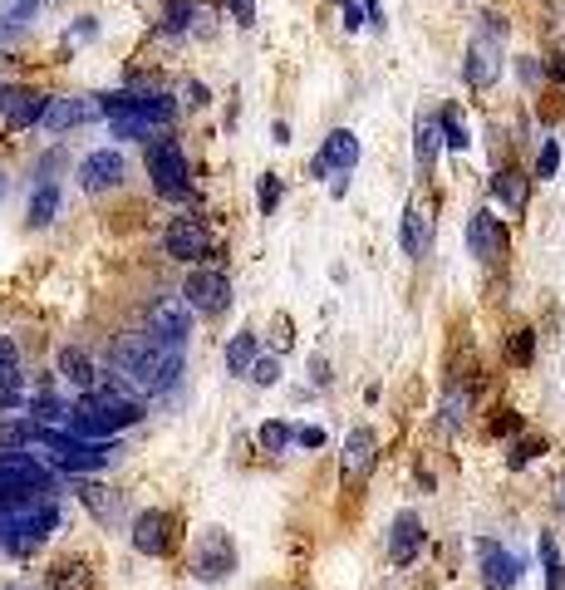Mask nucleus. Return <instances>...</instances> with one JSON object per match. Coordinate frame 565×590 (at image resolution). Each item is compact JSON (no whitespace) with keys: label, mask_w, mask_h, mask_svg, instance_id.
Masks as SVG:
<instances>
[{"label":"nucleus","mask_w":565,"mask_h":590,"mask_svg":"<svg viewBox=\"0 0 565 590\" xmlns=\"http://www.w3.org/2000/svg\"><path fill=\"white\" fill-rule=\"evenodd\" d=\"M182 364H187L182 345H168V340H158V335H128V340H118V350H113V369H118L138 394H168L172 384L182 379Z\"/></svg>","instance_id":"f257e3e1"},{"label":"nucleus","mask_w":565,"mask_h":590,"mask_svg":"<svg viewBox=\"0 0 565 590\" xmlns=\"http://www.w3.org/2000/svg\"><path fill=\"white\" fill-rule=\"evenodd\" d=\"M138 418H143V404H138L133 394H113L109 384H99L94 394H84V399L69 409L64 428L79 433V438H109V433L138 423Z\"/></svg>","instance_id":"f03ea898"},{"label":"nucleus","mask_w":565,"mask_h":590,"mask_svg":"<svg viewBox=\"0 0 565 590\" xmlns=\"http://www.w3.org/2000/svg\"><path fill=\"white\" fill-rule=\"evenodd\" d=\"M35 448H40V458H45L50 468H64V472H99L123 453L118 443H104V438H79V433H69V428H45Z\"/></svg>","instance_id":"7ed1b4c3"},{"label":"nucleus","mask_w":565,"mask_h":590,"mask_svg":"<svg viewBox=\"0 0 565 590\" xmlns=\"http://www.w3.org/2000/svg\"><path fill=\"white\" fill-rule=\"evenodd\" d=\"M487 25L467 40V59H462V74L472 89H492L502 79V40H507V20L502 15H482Z\"/></svg>","instance_id":"20e7f679"},{"label":"nucleus","mask_w":565,"mask_h":590,"mask_svg":"<svg viewBox=\"0 0 565 590\" xmlns=\"http://www.w3.org/2000/svg\"><path fill=\"white\" fill-rule=\"evenodd\" d=\"M148 177H153V187H158V197H187V187H192V173H187V153H182V143L168 138V133H158V138H148Z\"/></svg>","instance_id":"39448f33"},{"label":"nucleus","mask_w":565,"mask_h":590,"mask_svg":"<svg viewBox=\"0 0 565 590\" xmlns=\"http://www.w3.org/2000/svg\"><path fill=\"white\" fill-rule=\"evenodd\" d=\"M192 305H187V295H158L153 305H148V335H158V340H168V345H187V335H192Z\"/></svg>","instance_id":"423d86ee"},{"label":"nucleus","mask_w":565,"mask_h":590,"mask_svg":"<svg viewBox=\"0 0 565 590\" xmlns=\"http://www.w3.org/2000/svg\"><path fill=\"white\" fill-rule=\"evenodd\" d=\"M231 566H236V546H231V536L226 531H202L197 536V551H192V571H197V581H222L231 576Z\"/></svg>","instance_id":"0eeeda50"},{"label":"nucleus","mask_w":565,"mask_h":590,"mask_svg":"<svg viewBox=\"0 0 565 590\" xmlns=\"http://www.w3.org/2000/svg\"><path fill=\"white\" fill-rule=\"evenodd\" d=\"M99 118H104V99L99 94H64V99H50L45 128L50 133H69V128H84V123H99Z\"/></svg>","instance_id":"6e6552de"},{"label":"nucleus","mask_w":565,"mask_h":590,"mask_svg":"<svg viewBox=\"0 0 565 590\" xmlns=\"http://www.w3.org/2000/svg\"><path fill=\"white\" fill-rule=\"evenodd\" d=\"M163 246H168L172 261H182V266L192 261V266H197V261L212 256V232H207L197 217H177L168 232H163Z\"/></svg>","instance_id":"1a4fd4ad"},{"label":"nucleus","mask_w":565,"mask_h":590,"mask_svg":"<svg viewBox=\"0 0 565 590\" xmlns=\"http://www.w3.org/2000/svg\"><path fill=\"white\" fill-rule=\"evenodd\" d=\"M182 295H187V305L197 315H222L231 305V281H226V271H192Z\"/></svg>","instance_id":"9d476101"},{"label":"nucleus","mask_w":565,"mask_h":590,"mask_svg":"<svg viewBox=\"0 0 565 590\" xmlns=\"http://www.w3.org/2000/svg\"><path fill=\"white\" fill-rule=\"evenodd\" d=\"M467 246H472L477 261H497V256H507V227H502V217H492L487 207L472 212V217H467Z\"/></svg>","instance_id":"9b49d317"},{"label":"nucleus","mask_w":565,"mask_h":590,"mask_svg":"<svg viewBox=\"0 0 565 590\" xmlns=\"http://www.w3.org/2000/svg\"><path fill=\"white\" fill-rule=\"evenodd\" d=\"M374 463H379V438H374V428H349L344 453H339V472L354 477V482H364V477L374 472Z\"/></svg>","instance_id":"f8f14e48"},{"label":"nucleus","mask_w":565,"mask_h":590,"mask_svg":"<svg viewBox=\"0 0 565 590\" xmlns=\"http://www.w3.org/2000/svg\"><path fill=\"white\" fill-rule=\"evenodd\" d=\"M477 561H482V586L487 590H511L521 581V561L502 551L497 541H477Z\"/></svg>","instance_id":"ddd939ff"},{"label":"nucleus","mask_w":565,"mask_h":590,"mask_svg":"<svg viewBox=\"0 0 565 590\" xmlns=\"http://www.w3.org/2000/svg\"><path fill=\"white\" fill-rule=\"evenodd\" d=\"M118 182H123V153H113V148H99L79 163V187L84 192H113Z\"/></svg>","instance_id":"4468645a"},{"label":"nucleus","mask_w":565,"mask_h":590,"mask_svg":"<svg viewBox=\"0 0 565 590\" xmlns=\"http://www.w3.org/2000/svg\"><path fill=\"white\" fill-rule=\"evenodd\" d=\"M133 551H143V556H168L172 551L168 512H138V517H133Z\"/></svg>","instance_id":"2eb2a0df"},{"label":"nucleus","mask_w":565,"mask_h":590,"mask_svg":"<svg viewBox=\"0 0 565 590\" xmlns=\"http://www.w3.org/2000/svg\"><path fill=\"white\" fill-rule=\"evenodd\" d=\"M418 551H423V522H418V512H398L394 527H389V561L394 566H413Z\"/></svg>","instance_id":"dca6fc26"},{"label":"nucleus","mask_w":565,"mask_h":590,"mask_svg":"<svg viewBox=\"0 0 565 590\" xmlns=\"http://www.w3.org/2000/svg\"><path fill=\"white\" fill-rule=\"evenodd\" d=\"M45 109H50L45 94H35V89H5V128L10 133H20L30 123H45Z\"/></svg>","instance_id":"f3484780"},{"label":"nucleus","mask_w":565,"mask_h":590,"mask_svg":"<svg viewBox=\"0 0 565 590\" xmlns=\"http://www.w3.org/2000/svg\"><path fill=\"white\" fill-rule=\"evenodd\" d=\"M320 163H325L335 177H349L354 173V163H359V138H354L349 128H335V133L325 138V148H320Z\"/></svg>","instance_id":"a211bd4d"},{"label":"nucleus","mask_w":565,"mask_h":590,"mask_svg":"<svg viewBox=\"0 0 565 590\" xmlns=\"http://www.w3.org/2000/svg\"><path fill=\"white\" fill-rule=\"evenodd\" d=\"M438 148H443V123L433 114H418V123H413V158H418V173H433Z\"/></svg>","instance_id":"6ab92c4d"},{"label":"nucleus","mask_w":565,"mask_h":590,"mask_svg":"<svg viewBox=\"0 0 565 590\" xmlns=\"http://www.w3.org/2000/svg\"><path fill=\"white\" fill-rule=\"evenodd\" d=\"M59 374H64L74 389H84V394H94V389H99V369H94V359H89L84 350H74V345H69V350H59Z\"/></svg>","instance_id":"aec40b11"},{"label":"nucleus","mask_w":565,"mask_h":590,"mask_svg":"<svg viewBox=\"0 0 565 590\" xmlns=\"http://www.w3.org/2000/svg\"><path fill=\"white\" fill-rule=\"evenodd\" d=\"M492 192H497V202L507 207L511 217H521V212H526V192H531V182L516 173V168H502V173L492 177Z\"/></svg>","instance_id":"412c9836"},{"label":"nucleus","mask_w":565,"mask_h":590,"mask_svg":"<svg viewBox=\"0 0 565 590\" xmlns=\"http://www.w3.org/2000/svg\"><path fill=\"white\" fill-rule=\"evenodd\" d=\"M261 359V345H256V330H241L231 335L226 345V374H251V364Z\"/></svg>","instance_id":"4be33fe9"},{"label":"nucleus","mask_w":565,"mask_h":590,"mask_svg":"<svg viewBox=\"0 0 565 590\" xmlns=\"http://www.w3.org/2000/svg\"><path fill=\"white\" fill-rule=\"evenodd\" d=\"M403 251L413 261H423V251H428V217H423V207H408L403 212Z\"/></svg>","instance_id":"5701e85b"},{"label":"nucleus","mask_w":565,"mask_h":590,"mask_svg":"<svg viewBox=\"0 0 565 590\" xmlns=\"http://www.w3.org/2000/svg\"><path fill=\"white\" fill-rule=\"evenodd\" d=\"M79 502L94 512V522H99V527H113V522H118V497H109L104 487L84 482V487H79Z\"/></svg>","instance_id":"b1692460"},{"label":"nucleus","mask_w":565,"mask_h":590,"mask_svg":"<svg viewBox=\"0 0 565 590\" xmlns=\"http://www.w3.org/2000/svg\"><path fill=\"white\" fill-rule=\"evenodd\" d=\"M541 576H546V590H565V561L551 531H541Z\"/></svg>","instance_id":"393cba45"},{"label":"nucleus","mask_w":565,"mask_h":590,"mask_svg":"<svg viewBox=\"0 0 565 590\" xmlns=\"http://www.w3.org/2000/svg\"><path fill=\"white\" fill-rule=\"evenodd\" d=\"M59 217V187L55 182H40L35 197H30V227H50Z\"/></svg>","instance_id":"a878e982"},{"label":"nucleus","mask_w":565,"mask_h":590,"mask_svg":"<svg viewBox=\"0 0 565 590\" xmlns=\"http://www.w3.org/2000/svg\"><path fill=\"white\" fill-rule=\"evenodd\" d=\"M50 590H94V576L84 561H59L50 571Z\"/></svg>","instance_id":"bb28decb"},{"label":"nucleus","mask_w":565,"mask_h":590,"mask_svg":"<svg viewBox=\"0 0 565 590\" xmlns=\"http://www.w3.org/2000/svg\"><path fill=\"white\" fill-rule=\"evenodd\" d=\"M438 123H443V143H448L452 153H467V148H472V133H467V123L457 114V104H448V109L438 114Z\"/></svg>","instance_id":"cd10ccee"},{"label":"nucleus","mask_w":565,"mask_h":590,"mask_svg":"<svg viewBox=\"0 0 565 590\" xmlns=\"http://www.w3.org/2000/svg\"><path fill=\"white\" fill-rule=\"evenodd\" d=\"M109 133H113V138H133V143H148V138H158L163 128H153L148 118H138V114H123V118H109Z\"/></svg>","instance_id":"c85d7f7f"},{"label":"nucleus","mask_w":565,"mask_h":590,"mask_svg":"<svg viewBox=\"0 0 565 590\" xmlns=\"http://www.w3.org/2000/svg\"><path fill=\"white\" fill-rule=\"evenodd\" d=\"M467 413H472V389H448V399H443V428H462Z\"/></svg>","instance_id":"c756f323"},{"label":"nucleus","mask_w":565,"mask_h":590,"mask_svg":"<svg viewBox=\"0 0 565 590\" xmlns=\"http://www.w3.org/2000/svg\"><path fill=\"white\" fill-rule=\"evenodd\" d=\"M256 443H261L266 453H285V448L295 443V433H290L285 423H276V418H271V423H261V428H256Z\"/></svg>","instance_id":"7c9ffc66"},{"label":"nucleus","mask_w":565,"mask_h":590,"mask_svg":"<svg viewBox=\"0 0 565 590\" xmlns=\"http://www.w3.org/2000/svg\"><path fill=\"white\" fill-rule=\"evenodd\" d=\"M192 20H197L192 0H168V15H163V30H168V35H187Z\"/></svg>","instance_id":"2f4dec72"},{"label":"nucleus","mask_w":565,"mask_h":590,"mask_svg":"<svg viewBox=\"0 0 565 590\" xmlns=\"http://www.w3.org/2000/svg\"><path fill=\"white\" fill-rule=\"evenodd\" d=\"M531 354H536V335H531V330H516V335L507 340V359L526 369V364H531Z\"/></svg>","instance_id":"473e14b6"},{"label":"nucleus","mask_w":565,"mask_h":590,"mask_svg":"<svg viewBox=\"0 0 565 590\" xmlns=\"http://www.w3.org/2000/svg\"><path fill=\"white\" fill-rule=\"evenodd\" d=\"M246 379H256L261 389H271V384H281V359H276V354H261V359L251 364V374H246Z\"/></svg>","instance_id":"72a5a7b5"},{"label":"nucleus","mask_w":565,"mask_h":590,"mask_svg":"<svg viewBox=\"0 0 565 590\" xmlns=\"http://www.w3.org/2000/svg\"><path fill=\"white\" fill-rule=\"evenodd\" d=\"M256 202H261V212L271 217V212L281 207V177H276V173L261 177V182H256Z\"/></svg>","instance_id":"f704fd0d"},{"label":"nucleus","mask_w":565,"mask_h":590,"mask_svg":"<svg viewBox=\"0 0 565 590\" xmlns=\"http://www.w3.org/2000/svg\"><path fill=\"white\" fill-rule=\"evenodd\" d=\"M556 168H561V143H556V138H546V143H541V158H536V177H541V182H551V177H556Z\"/></svg>","instance_id":"c9c22d12"},{"label":"nucleus","mask_w":565,"mask_h":590,"mask_svg":"<svg viewBox=\"0 0 565 590\" xmlns=\"http://www.w3.org/2000/svg\"><path fill=\"white\" fill-rule=\"evenodd\" d=\"M536 453H546V443H541V438H521V443H511L507 463H511V468H526Z\"/></svg>","instance_id":"e433bc0d"},{"label":"nucleus","mask_w":565,"mask_h":590,"mask_svg":"<svg viewBox=\"0 0 565 590\" xmlns=\"http://www.w3.org/2000/svg\"><path fill=\"white\" fill-rule=\"evenodd\" d=\"M271 345H276V354L295 345V335H290V320H285V315H276V325H271Z\"/></svg>","instance_id":"4c0bfd02"},{"label":"nucleus","mask_w":565,"mask_h":590,"mask_svg":"<svg viewBox=\"0 0 565 590\" xmlns=\"http://www.w3.org/2000/svg\"><path fill=\"white\" fill-rule=\"evenodd\" d=\"M290 433H295L300 448H325V428H305V423H300V428H290Z\"/></svg>","instance_id":"58836bf2"},{"label":"nucleus","mask_w":565,"mask_h":590,"mask_svg":"<svg viewBox=\"0 0 565 590\" xmlns=\"http://www.w3.org/2000/svg\"><path fill=\"white\" fill-rule=\"evenodd\" d=\"M236 25H256V0H226Z\"/></svg>","instance_id":"ea45409f"},{"label":"nucleus","mask_w":565,"mask_h":590,"mask_svg":"<svg viewBox=\"0 0 565 590\" xmlns=\"http://www.w3.org/2000/svg\"><path fill=\"white\" fill-rule=\"evenodd\" d=\"M339 15H344V30H359V25H364V15H359L354 0H339Z\"/></svg>","instance_id":"a19ab883"},{"label":"nucleus","mask_w":565,"mask_h":590,"mask_svg":"<svg viewBox=\"0 0 565 590\" xmlns=\"http://www.w3.org/2000/svg\"><path fill=\"white\" fill-rule=\"evenodd\" d=\"M187 104H192V109H202V104H207V89H202V84H197V79H192V84H187Z\"/></svg>","instance_id":"79ce46f5"},{"label":"nucleus","mask_w":565,"mask_h":590,"mask_svg":"<svg viewBox=\"0 0 565 590\" xmlns=\"http://www.w3.org/2000/svg\"><path fill=\"white\" fill-rule=\"evenodd\" d=\"M310 374H315V384H330V364H325V359H320V354H315V359H310Z\"/></svg>","instance_id":"37998d69"},{"label":"nucleus","mask_w":565,"mask_h":590,"mask_svg":"<svg viewBox=\"0 0 565 590\" xmlns=\"http://www.w3.org/2000/svg\"><path fill=\"white\" fill-rule=\"evenodd\" d=\"M516 428H521V418H516V413H507V418H497V423H492V433H516Z\"/></svg>","instance_id":"c03bdc74"},{"label":"nucleus","mask_w":565,"mask_h":590,"mask_svg":"<svg viewBox=\"0 0 565 590\" xmlns=\"http://www.w3.org/2000/svg\"><path fill=\"white\" fill-rule=\"evenodd\" d=\"M20 399H25L20 389H0V409H20Z\"/></svg>","instance_id":"a18cd8bd"},{"label":"nucleus","mask_w":565,"mask_h":590,"mask_svg":"<svg viewBox=\"0 0 565 590\" xmlns=\"http://www.w3.org/2000/svg\"><path fill=\"white\" fill-rule=\"evenodd\" d=\"M0 364H20V354H15V345L0 335Z\"/></svg>","instance_id":"49530a36"},{"label":"nucleus","mask_w":565,"mask_h":590,"mask_svg":"<svg viewBox=\"0 0 565 590\" xmlns=\"http://www.w3.org/2000/svg\"><path fill=\"white\" fill-rule=\"evenodd\" d=\"M546 69H551V74H556V79L565 84V59H561V55H556V59H546Z\"/></svg>","instance_id":"de8ad7c7"},{"label":"nucleus","mask_w":565,"mask_h":590,"mask_svg":"<svg viewBox=\"0 0 565 590\" xmlns=\"http://www.w3.org/2000/svg\"><path fill=\"white\" fill-rule=\"evenodd\" d=\"M561 507H565V492H561Z\"/></svg>","instance_id":"09e8293b"},{"label":"nucleus","mask_w":565,"mask_h":590,"mask_svg":"<svg viewBox=\"0 0 565 590\" xmlns=\"http://www.w3.org/2000/svg\"><path fill=\"white\" fill-rule=\"evenodd\" d=\"M0 187H5V177H0Z\"/></svg>","instance_id":"8fccbe9b"},{"label":"nucleus","mask_w":565,"mask_h":590,"mask_svg":"<svg viewBox=\"0 0 565 590\" xmlns=\"http://www.w3.org/2000/svg\"><path fill=\"white\" fill-rule=\"evenodd\" d=\"M15 590H25V586H15Z\"/></svg>","instance_id":"3c124183"}]
</instances>
